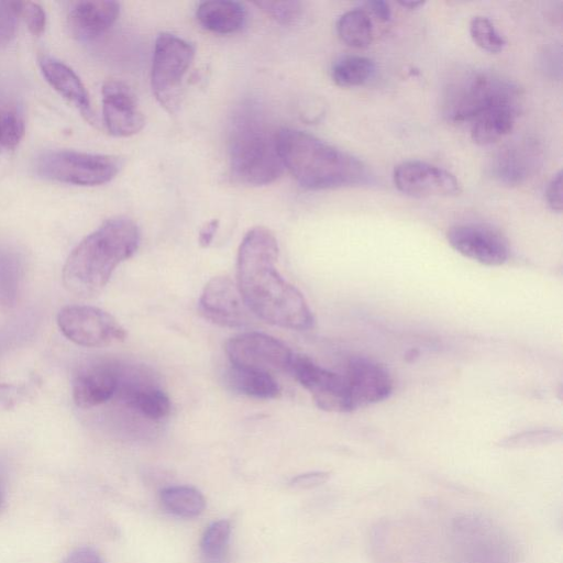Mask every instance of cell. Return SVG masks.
Wrapping results in <instances>:
<instances>
[{
  "instance_id": "obj_4",
  "label": "cell",
  "mask_w": 563,
  "mask_h": 563,
  "mask_svg": "<svg viewBox=\"0 0 563 563\" xmlns=\"http://www.w3.org/2000/svg\"><path fill=\"white\" fill-rule=\"evenodd\" d=\"M278 130L253 102L243 103L235 111L229 131V162L235 180L264 186L283 174L285 167L278 151Z\"/></svg>"
},
{
  "instance_id": "obj_24",
  "label": "cell",
  "mask_w": 563,
  "mask_h": 563,
  "mask_svg": "<svg viewBox=\"0 0 563 563\" xmlns=\"http://www.w3.org/2000/svg\"><path fill=\"white\" fill-rule=\"evenodd\" d=\"M161 503L166 511L179 518H195L206 508L203 495L197 488L186 485L164 488Z\"/></svg>"
},
{
  "instance_id": "obj_15",
  "label": "cell",
  "mask_w": 563,
  "mask_h": 563,
  "mask_svg": "<svg viewBox=\"0 0 563 563\" xmlns=\"http://www.w3.org/2000/svg\"><path fill=\"white\" fill-rule=\"evenodd\" d=\"M102 115L107 131L119 137L139 133L145 118L132 89L121 80H108L102 89Z\"/></svg>"
},
{
  "instance_id": "obj_23",
  "label": "cell",
  "mask_w": 563,
  "mask_h": 563,
  "mask_svg": "<svg viewBox=\"0 0 563 563\" xmlns=\"http://www.w3.org/2000/svg\"><path fill=\"white\" fill-rule=\"evenodd\" d=\"M227 383L234 391L256 399H274L280 394L274 376L256 369L231 365Z\"/></svg>"
},
{
  "instance_id": "obj_22",
  "label": "cell",
  "mask_w": 563,
  "mask_h": 563,
  "mask_svg": "<svg viewBox=\"0 0 563 563\" xmlns=\"http://www.w3.org/2000/svg\"><path fill=\"white\" fill-rule=\"evenodd\" d=\"M521 109L498 107L477 115L471 124V137L478 145H490L508 135Z\"/></svg>"
},
{
  "instance_id": "obj_14",
  "label": "cell",
  "mask_w": 563,
  "mask_h": 563,
  "mask_svg": "<svg viewBox=\"0 0 563 563\" xmlns=\"http://www.w3.org/2000/svg\"><path fill=\"white\" fill-rule=\"evenodd\" d=\"M199 309L206 319L228 328H243L250 323L251 312L238 286L227 276L212 277L203 287Z\"/></svg>"
},
{
  "instance_id": "obj_27",
  "label": "cell",
  "mask_w": 563,
  "mask_h": 563,
  "mask_svg": "<svg viewBox=\"0 0 563 563\" xmlns=\"http://www.w3.org/2000/svg\"><path fill=\"white\" fill-rule=\"evenodd\" d=\"M231 533V522L227 519L213 521L206 528L200 541L202 563H227Z\"/></svg>"
},
{
  "instance_id": "obj_21",
  "label": "cell",
  "mask_w": 563,
  "mask_h": 563,
  "mask_svg": "<svg viewBox=\"0 0 563 563\" xmlns=\"http://www.w3.org/2000/svg\"><path fill=\"white\" fill-rule=\"evenodd\" d=\"M199 23L217 34H231L242 29L246 11L242 3L230 0L201 2L196 11Z\"/></svg>"
},
{
  "instance_id": "obj_35",
  "label": "cell",
  "mask_w": 563,
  "mask_h": 563,
  "mask_svg": "<svg viewBox=\"0 0 563 563\" xmlns=\"http://www.w3.org/2000/svg\"><path fill=\"white\" fill-rule=\"evenodd\" d=\"M29 395L26 385L0 383V410H9L24 401Z\"/></svg>"
},
{
  "instance_id": "obj_18",
  "label": "cell",
  "mask_w": 563,
  "mask_h": 563,
  "mask_svg": "<svg viewBox=\"0 0 563 563\" xmlns=\"http://www.w3.org/2000/svg\"><path fill=\"white\" fill-rule=\"evenodd\" d=\"M538 161L539 152L536 144L530 141L514 142L500 148L496 154L492 172L500 183L518 186L533 174Z\"/></svg>"
},
{
  "instance_id": "obj_31",
  "label": "cell",
  "mask_w": 563,
  "mask_h": 563,
  "mask_svg": "<svg viewBox=\"0 0 563 563\" xmlns=\"http://www.w3.org/2000/svg\"><path fill=\"white\" fill-rule=\"evenodd\" d=\"M562 439V433L552 429L529 430L509 435L498 442L505 449H529L555 443Z\"/></svg>"
},
{
  "instance_id": "obj_13",
  "label": "cell",
  "mask_w": 563,
  "mask_h": 563,
  "mask_svg": "<svg viewBox=\"0 0 563 563\" xmlns=\"http://www.w3.org/2000/svg\"><path fill=\"white\" fill-rule=\"evenodd\" d=\"M446 239L456 252L483 265L499 266L509 257L506 239L486 224H456L448 231Z\"/></svg>"
},
{
  "instance_id": "obj_25",
  "label": "cell",
  "mask_w": 563,
  "mask_h": 563,
  "mask_svg": "<svg viewBox=\"0 0 563 563\" xmlns=\"http://www.w3.org/2000/svg\"><path fill=\"white\" fill-rule=\"evenodd\" d=\"M336 33L340 40L353 48L368 47L374 37L372 19L361 9L343 13L336 22Z\"/></svg>"
},
{
  "instance_id": "obj_32",
  "label": "cell",
  "mask_w": 563,
  "mask_h": 563,
  "mask_svg": "<svg viewBox=\"0 0 563 563\" xmlns=\"http://www.w3.org/2000/svg\"><path fill=\"white\" fill-rule=\"evenodd\" d=\"M254 3L280 24L295 23L302 11L301 3L298 1H256Z\"/></svg>"
},
{
  "instance_id": "obj_37",
  "label": "cell",
  "mask_w": 563,
  "mask_h": 563,
  "mask_svg": "<svg viewBox=\"0 0 563 563\" xmlns=\"http://www.w3.org/2000/svg\"><path fill=\"white\" fill-rule=\"evenodd\" d=\"M330 478V473L324 471H313L299 474L289 481V486L295 489H310L318 487Z\"/></svg>"
},
{
  "instance_id": "obj_19",
  "label": "cell",
  "mask_w": 563,
  "mask_h": 563,
  "mask_svg": "<svg viewBox=\"0 0 563 563\" xmlns=\"http://www.w3.org/2000/svg\"><path fill=\"white\" fill-rule=\"evenodd\" d=\"M120 3L115 1H80L75 3L68 24L79 40H91L104 33L118 19Z\"/></svg>"
},
{
  "instance_id": "obj_28",
  "label": "cell",
  "mask_w": 563,
  "mask_h": 563,
  "mask_svg": "<svg viewBox=\"0 0 563 563\" xmlns=\"http://www.w3.org/2000/svg\"><path fill=\"white\" fill-rule=\"evenodd\" d=\"M25 133V120L12 101H0V153L14 150Z\"/></svg>"
},
{
  "instance_id": "obj_5",
  "label": "cell",
  "mask_w": 563,
  "mask_h": 563,
  "mask_svg": "<svg viewBox=\"0 0 563 563\" xmlns=\"http://www.w3.org/2000/svg\"><path fill=\"white\" fill-rule=\"evenodd\" d=\"M522 92L509 79L476 71L450 86L445 96V117L454 123L472 122L477 115L498 107L521 109Z\"/></svg>"
},
{
  "instance_id": "obj_26",
  "label": "cell",
  "mask_w": 563,
  "mask_h": 563,
  "mask_svg": "<svg viewBox=\"0 0 563 563\" xmlns=\"http://www.w3.org/2000/svg\"><path fill=\"white\" fill-rule=\"evenodd\" d=\"M375 73L374 62L365 56L349 55L338 59L331 68L334 84L343 88L362 86Z\"/></svg>"
},
{
  "instance_id": "obj_3",
  "label": "cell",
  "mask_w": 563,
  "mask_h": 563,
  "mask_svg": "<svg viewBox=\"0 0 563 563\" xmlns=\"http://www.w3.org/2000/svg\"><path fill=\"white\" fill-rule=\"evenodd\" d=\"M140 230L126 217L104 221L69 254L63 268V283L73 294L91 297L109 282L115 267L133 256L140 244Z\"/></svg>"
},
{
  "instance_id": "obj_42",
  "label": "cell",
  "mask_w": 563,
  "mask_h": 563,
  "mask_svg": "<svg viewBox=\"0 0 563 563\" xmlns=\"http://www.w3.org/2000/svg\"><path fill=\"white\" fill-rule=\"evenodd\" d=\"M426 2L424 1H400L399 4L407 9H418L419 7H422Z\"/></svg>"
},
{
  "instance_id": "obj_29",
  "label": "cell",
  "mask_w": 563,
  "mask_h": 563,
  "mask_svg": "<svg viewBox=\"0 0 563 563\" xmlns=\"http://www.w3.org/2000/svg\"><path fill=\"white\" fill-rule=\"evenodd\" d=\"M21 262L16 254L0 250V307H12L19 295L21 282Z\"/></svg>"
},
{
  "instance_id": "obj_38",
  "label": "cell",
  "mask_w": 563,
  "mask_h": 563,
  "mask_svg": "<svg viewBox=\"0 0 563 563\" xmlns=\"http://www.w3.org/2000/svg\"><path fill=\"white\" fill-rule=\"evenodd\" d=\"M545 199L551 208V210L555 212H561L563 209L562 202V172H558L550 183L548 184L545 190Z\"/></svg>"
},
{
  "instance_id": "obj_40",
  "label": "cell",
  "mask_w": 563,
  "mask_h": 563,
  "mask_svg": "<svg viewBox=\"0 0 563 563\" xmlns=\"http://www.w3.org/2000/svg\"><path fill=\"white\" fill-rule=\"evenodd\" d=\"M369 12L379 21L386 22L390 19L391 12L389 4L383 0H372L366 2Z\"/></svg>"
},
{
  "instance_id": "obj_30",
  "label": "cell",
  "mask_w": 563,
  "mask_h": 563,
  "mask_svg": "<svg viewBox=\"0 0 563 563\" xmlns=\"http://www.w3.org/2000/svg\"><path fill=\"white\" fill-rule=\"evenodd\" d=\"M470 35L478 47L492 54L500 53L506 46L505 37L485 16L477 15L471 20Z\"/></svg>"
},
{
  "instance_id": "obj_1",
  "label": "cell",
  "mask_w": 563,
  "mask_h": 563,
  "mask_svg": "<svg viewBox=\"0 0 563 563\" xmlns=\"http://www.w3.org/2000/svg\"><path fill=\"white\" fill-rule=\"evenodd\" d=\"M278 251L271 230L250 229L238 251V289L247 309L262 320L291 330H308L313 327V314L302 294L276 268Z\"/></svg>"
},
{
  "instance_id": "obj_17",
  "label": "cell",
  "mask_w": 563,
  "mask_h": 563,
  "mask_svg": "<svg viewBox=\"0 0 563 563\" xmlns=\"http://www.w3.org/2000/svg\"><path fill=\"white\" fill-rule=\"evenodd\" d=\"M121 367L110 362H95L80 367L71 384L73 400L77 407L89 409L115 397Z\"/></svg>"
},
{
  "instance_id": "obj_7",
  "label": "cell",
  "mask_w": 563,
  "mask_h": 563,
  "mask_svg": "<svg viewBox=\"0 0 563 563\" xmlns=\"http://www.w3.org/2000/svg\"><path fill=\"white\" fill-rule=\"evenodd\" d=\"M195 58V47L186 40L161 33L155 41L151 87L156 100L168 112H175L180 104L184 78Z\"/></svg>"
},
{
  "instance_id": "obj_8",
  "label": "cell",
  "mask_w": 563,
  "mask_h": 563,
  "mask_svg": "<svg viewBox=\"0 0 563 563\" xmlns=\"http://www.w3.org/2000/svg\"><path fill=\"white\" fill-rule=\"evenodd\" d=\"M121 167L122 161L117 156L66 150L47 152L36 163L42 177L76 186L109 183Z\"/></svg>"
},
{
  "instance_id": "obj_33",
  "label": "cell",
  "mask_w": 563,
  "mask_h": 563,
  "mask_svg": "<svg viewBox=\"0 0 563 563\" xmlns=\"http://www.w3.org/2000/svg\"><path fill=\"white\" fill-rule=\"evenodd\" d=\"M18 16L20 1H0V44H7L14 36Z\"/></svg>"
},
{
  "instance_id": "obj_12",
  "label": "cell",
  "mask_w": 563,
  "mask_h": 563,
  "mask_svg": "<svg viewBox=\"0 0 563 563\" xmlns=\"http://www.w3.org/2000/svg\"><path fill=\"white\" fill-rule=\"evenodd\" d=\"M396 188L411 197H454L462 185L449 170L422 161H406L394 169Z\"/></svg>"
},
{
  "instance_id": "obj_20",
  "label": "cell",
  "mask_w": 563,
  "mask_h": 563,
  "mask_svg": "<svg viewBox=\"0 0 563 563\" xmlns=\"http://www.w3.org/2000/svg\"><path fill=\"white\" fill-rule=\"evenodd\" d=\"M40 66L47 82L88 120H92L89 96L77 74L63 62L47 56L40 59Z\"/></svg>"
},
{
  "instance_id": "obj_34",
  "label": "cell",
  "mask_w": 563,
  "mask_h": 563,
  "mask_svg": "<svg viewBox=\"0 0 563 563\" xmlns=\"http://www.w3.org/2000/svg\"><path fill=\"white\" fill-rule=\"evenodd\" d=\"M20 16L23 18L33 35L38 36L43 33L46 24V15L38 3L20 1Z\"/></svg>"
},
{
  "instance_id": "obj_6",
  "label": "cell",
  "mask_w": 563,
  "mask_h": 563,
  "mask_svg": "<svg viewBox=\"0 0 563 563\" xmlns=\"http://www.w3.org/2000/svg\"><path fill=\"white\" fill-rule=\"evenodd\" d=\"M451 545L454 563H517L509 537L479 515H463L453 520Z\"/></svg>"
},
{
  "instance_id": "obj_16",
  "label": "cell",
  "mask_w": 563,
  "mask_h": 563,
  "mask_svg": "<svg viewBox=\"0 0 563 563\" xmlns=\"http://www.w3.org/2000/svg\"><path fill=\"white\" fill-rule=\"evenodd\" d=\"M342 376L353 410L383 401L393 390V380L385 367L365 357L351 358Z\"/></svg>"
},
{
  "instance_id": "obj_41",
  "label": "cell",
  "mask_w": 563,
  "mask_h": 563,
  "mask_svg": "<svg viewBox=\"0 0 563 563\" xmlns=\"http://www.w3.org/2000/svg\"><path fill=\"white\" fill-rule=\"evenodd\" d=\"M7 504V478L5 472L0 464V514L3 511Z\"/></svg>"
},
{
  "instance_id": "obj_10",
  "label": "cell",
  "mask_w": 563,
  "mask_h": 563,
  "mask_svg": "<svg viewBox=\"0 0 563 563\" xmlns=\"http://www.w3.org/2000/svg\"><path fill=\"white\" fill-rule=\"evenodd\" d=\"M231 365L265 372L288 373L295 354L280 340L256 331L240 333L225 345Z\"/></svg>"
},
{
  "instance_id": "obj_11",
  "label": "cell",
  "mask_w": 563,
  "mask_h": 563,
  "mask_svg": "<svg viewBox=\"0 0 563 563\" xmlns=\"http://www.w3.org/2000/svg\"><path fill=\"white\" fill-rule=\"evenodd\" d=\"M289 374L310 393L320 409L330 412L353 410L342 374L323 368L309 357L296 354Z\"/></svg>"
},
{
  "instance_id": "obj_39",
  "label": "cell",
  "mask_w": 563,
  "mask_h": 563,
  "mask_svg": "<svg viewBox=\"0 0 563 563\" xmlns=\"http://www.w3.org/2000/svg\"><path fill=\"white\" fill-rule=\"evenodd\" d=\"M219 228V220L212 219L208 222H206L202 228L199 231V244L202 247H208L211 242L213 241V238L218 231Z\"/></svg>"
},
{
  "instance_id": "obj_2",
  "label": "cell",
  "mask_w": 563,
  "mask_h": 563,
  "mask_svg": "<svg viewBox=\"0 0 563 563\" xmlns=\"http://www.w3.org/2000/svg\"><path fill=\"white\" fill-rule=\"evenodd\" d=\"M278 151L296 181L309 190L336 189L366 184V165L352 154L305 131L282 128Z\"/></svg>"
},
{
  "instance_id": "obj_9",
  "label": "cell",
  "mask_w": 563,
  "mask_h": 563,
  "mask_svg": "<svg viewBox=\"0 0 563 563\" xmlns=\"http://www.w3.org/2000/svg\"><path fill=\"white\" fill-rule=\"evenodd\" d=\"M60 332L86 347H101L125 339V329L107 311L92 306L69 305L57 314Z\"/></svg>"
},
{
  "instance_id": "obj_36",
  "label": "cell",
  "mask_w": 563,
  "mask_h": 563,
  "mask_svg": "<svg viewBox=\"0 0 563 563\" xmlns=\"http://www.w3.org/2000/svg\"><path fill=\"white\" fill-rule=\"evenodd\" d=\"M59 563H106L101 553L88 545H82L69 551Z\"/></svg>"
}]
</instances>
